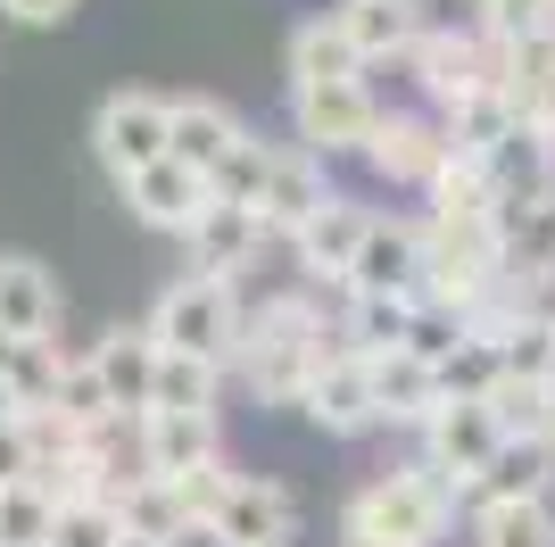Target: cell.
<instances>
[{"label": "cell", "instance_id": "ac0fdd59", "mask_svg": "<svg viewBox=\"0 0 555 547\" xmlns=\"http://www.w3.org/2000/svg\"><path fill=\"white\" fill-rule=\"evenodd\" d=\"M332 25L348 34L357 59H406L415 34H423V9H415V0H340Z\"/></svg>", "mask_w": 555, "mask_h": 547}, {"label": "cell", "instance_id": "ba28073f", "mask_svg": "<svg viewBox=\"0 0 555 547\" xmlns=\"http://www.w3.org/2000/svg\"><path fill=\"white\" fill-rule=\"evenodd\" d=\"M241 141H249V125H241L224 100H208V91H191V100H166V158L191 166L199 182H208L216 166L241 150Z\"/></svg>", "mask_w": 555, "mask_h": 547}, {"label": "cell", "instance_id": "cb8c5ba5", "mask_svg": "<svg viewBox=\"0 0 555 547\" xmlns=\"http://www.w3.org/2000/svg\"><path fill=\"white\" fill-rule=\"evenodd\" d=\"M141 415H216V365L158 357V373H150V407H141Z\"/></svg>", "mask_w": 555, "mask_h": 547}, {"label": "cell", "instance_id": "6da1fadb", "mask_svg": "<svg viewBox=\"0 0 555 547\" xmlns=\"http://www.w3.org/2000/svg\"><path fill=\"white\" fill-rule=\"evenodd\" d=\"M332 357L324 341V316H315V298L307 291H282L257 307V323H241V365H249V390L266 407H299L307 373Z\"/></svg>", "mask_w": 555, "mask_h": 547}, {"label": "cell", "instance_id": "8992f818", "mask_svg": "<svg viewBox=\"0 0 555 547\" xmlns=\"http://www.w3.org/2000/svg\"><path fill=\"white\" fill-rule=\"evenodd\" d=\"M92 141H100V158L116 166V182L158 166L166 158V100L158 91H108L92 116Z\"/></svg>", "mask_w": 555, "mask_h": 547}, {"label": "cell", "instance_id": "ffe728a7", "mask_svg": "<svg viewBox=\"0 0 555 547\" xmlns=\"http://www.w3.org/2000/svg\"><path fill=\"white\" fill-rule=\"evenodd\" d=\"M216 456V415H141V473H191Z\"/></svg>", "mask_w": 555, "mask_h": 547}, {"label": "cell", "instance_id": "4fadbf2b", "mask_svg": "<svg viewBox=\"0 0 555 547\" xmlns=\"http://www.w3.org/2000/svg\"><path fill=\"white\" fill-rule=\"evenodd\" d=\"M50 323H59V282H50L42 257L9 250L0 257V341H50Z\"/></svg>", "mask_w": 555, "mask_h": 547}, {"label": "cell", "instance_id": "5b68a950", "mask_svg": "<svg viewBox=\"0 0 555 547\" xmlns=\"http://www.w3.org/2000/svg\"><path fill=\"white\" fill-rule=\"evenodd\" d=\"M216 547H291V531H299V506H291V489L282 481H241L232 473V489L216 498L208 523Z\"/></svg>", "mask_w": 555, "mask_h": 547}, {"label": "cell", "instance_id": "e0dca14e", "mask_svg": "<svg viewBox=\"0 0 555 547\" xmlns=\"http://www.w3.org/2000/svg\"><path fill=\"white\" fill-rule=\"evenodd\" d=\"M100 373V390H108V407L125 415V407H150V373H158V341H150V332H141V323H116L108 341L92 348V357H83Z\"/></svg>", "mask_w": 555, "mask_h": 547}, {"label": "cell", "instance_id": "3957f363", "mask_svg": "<svg viewBox=\"0 0 555 547\" xmlns=\"http://www.w3.org/2000/svg\"><path fill=\"white\" fill-rule=\"evenodd\" d=\"M141 332L158 341V357H199V365L241 357V307H232V282L183 274V282L150 307V323H141Z\"/></svg>", "mask_w": 555, "mask_h": 547}, {"label": "cell", "instance_id": "83f0119b", "mask_svg": "<svg viewBox=\"0 0 555 547\" xmlns=\"http://www.w3.org/2000/svg\"><path fill=\"white\" fill-rule=\"evenodd\" d=\"M431 191V225H456V216H498V200H489V182L473 158H440V175L423 182Z\"/></svg>", "mask_w": 555, "mask_h": 547}, {"label": "cell", "instance_id": "484cf974", "mask_svg": "<svg viewBox=\"0 0 555 547\" xmlns=\"http://www.w3.org/2000/svg\"><path fill=\"white\" fill-rule=\"evenodd\" d=\"M481 547H555V514L539 498H489L481 523H473Z\"/></svg>", "mask_w": 555, "mask_h": 547}, {"label": "cell", "instance_id": "8fae6325", "mask_svg": "<svg viewBox=\"0 0 555 547\" xmlns=\"http://www.w3.org/2000/svg\"><path fill=\"white\" fill-rule=\"evenodd\" d=\"M191 274H208V282H232V274L257 257V241H266V225H257V207H232V200H208L199 216H191Z\"/></svg>", "mask_w": 555, "mask_h": 547}, {"label": "cell", "instance_id": "5bb4252c", "mask_svg": "<svg viewBox=\"0 0 555 547\" xmlns=\"http://www.w3.org/2000/svg\"><path fill=\"white\" fill-rule=\"evenodd\" d=\"M299 407L324 423V432H373V390H365V357H348V348H332L315 373H307Z\"/></svg>", "mask_w": 555, "mask_h": 547}, {"label": "cell", "instance_id": "30bf717a", "mask_svg": "<svg viewBox=\"0 0 555 547\" xmlns=\"http://www.w3.org/2000/svg\"><path fill=\"white\" fill-rule=\"evenodd\" d=\"M423 282V225H382L373 216L365 241H357V266H348V291L357 298H382V291H415Z\"/></svg>", "mask_w": 555, "mask_h": 547}, {"label": "cell", "instance_id": "836d02e7", "mask_svg": "<svg viewBox=\"0 0 555 547\" xmlns=\"http://www.w3.org/2000/svg\"><path fill=\"white\" fill-rule=\"evenodd\" d=\"M166 489H175V506H183V523H208V514H216V498L232 489V473H224V456H208V465L175 473Z\"/></svg>", "mask_w": 555, "mask_h": 547}, {"label": "cell", "instance_id": "9c48e42d", "mask_svg": "<svg viewBox=\"0 0 555 547\" xmlns=\"http://www.w3.org/2000/svg\"><path fill=\"white\" fill-rule=\"evenodd\" d=\"M324 200H332L324 158H315V150H274V158H266V182H257V225L266 232H299Z\"/></svg>", "mask_w": 555, "mask_h": 547}, {"label": "cell", "instance_id": "277c9868", "mask_svg": "<svg viewBox=\"0 0 555 547\" xmlns=\"http://www.w3.org/2000/svg\"><path fill=\"white\" fill-rule=\"evenodd\" d=\"M489 456H498V423H489L481 398H440V407L423 415V465H431L456 498L489 473Z\"/></svg>", "mask_w": 555, "mask_h": 547}, {"label": "cell", "instance_id": "d4e9b609", "mask_svg": "<svg viewBox=\"0 0 555 547\" xmlns=\"http://www.w3.org/2000/svg\"><path fill=\"white\" fill-rule=\"evenodd\" d=\"M498 373L506 382H555V316L539 307V316H514L506 332H498Z\"/></svg>", "mask_w": 555, "mask_h": 547}, {"label": "cell", "instance_id": "7402d4cb", "mask_svg": "<svg viewBox=\"0 0 555 547\" xmlns=\"http://www.w3.org/2000/svg\"><path fill=\"white\" fill-rule=\"evenodd\" d=\"M473 489H481V506L489 498H539V506H547L555 448H547V440H498V456H489V473L473 481Z\"/></svg>", "mask_w": 555, "mask_h": 547}, {"label": "cell", "instance_id": "f35d334b", "mask_svg": "<svg viewBox=\"0 0 555 547\" xmlns=\"http://www.w3.org/2000/svg\"><path fill=\"white\" fill-rule=\"evenodd\" d=\"M531 9H539V17H547V25H555V0H531Z\"/></svg>", "mask_w": 555, "mask_h": 547}, {"label": "cell", "instance_id": "7c38bea8", "mask_svg": "<svg viewBox=\"0 0 555 547\" xmlns=\"http://www.w3.org/2000/svg\"><path fill=\"white\" fill-rule=\"evenodd\" d=\"M365 158H373V175H382V182H431V175H440V158H448V141H440L431 116L398 109V116H373Z\"/></svg>", "mask_w": 555, "mask_h": 547}, {"label": "cell", "instance_id": "9a60e30c", "mask_svg": "<svg viewBox=\"0 0 555 547\" xmlns=\"http://www.w3.org/2000/svg\"><path fill=\"white\" fill-rule=\"evenodd\" d=\"M125 207L158 232H191V216L208 207V182L191 175V166L158 158V166H141V175H125Z\"/></svg>", "mask_w": 555, "mask_h": 547}, {"label": "cell", "instance_id": "60d3db41", "mask_svg": "<svg viewBox=\"0 0 555 547\" xmlns=\"http://www.w3.org/2000/svg\"><path fill=\"white\" fill-rule=\"evenodd\" d=\"M0 373H9V341H0Z\"/></svg>", "mask_w": 555, "mask_h": 547}, {"label": "cell", "instance_id": "4316f807", "mask_svg": "<svg viewBox=\"0 0 555 547\" xmlns=\"http://www.w3.org/2000/svg\"><path fill=\"white\" fill-rule=\"evenodd\" d=\"M59 373H67V357H59V341H17L9 348V398H17V415H34V407H50L59 398Z\"/></svg>", "mask_w": 555, "mask_h": 547}, {"label": "cell", "instance_id": "4dcf8cb0", "mask_svg": "<svg viewBox=\"0 0 555 547\" xmlns=\"http://www.w3.org/2000/svg\"><path fill=\"white\" fill-rule=\"evenodd\" d=\"M34 481H42V498H50V506H100V498L116 489L108 465H100V456H83V448H67L59 465H42Z\"/></svg>", "mask_w": 555, "mask_h": 547}, {"label": "cell", "instance_id": "f1b7e54d", "mask_svg": "<svg viewBox=\"0 0 555 547\" xmlns=\"http://www.w3.org/2000/svg\"><path fill=\"white\" fill-rule=\"evenodd\" d=\"M489 382H498V348L489 341H448V357H431V390L440 398H489Z\"/></svg>", "mask_w": 555, "mask_h": 547}, {"label": "cell", "instance_id": "52a82bcc", "mask_svg": "<svg viewBox=\"0 0 555 547\" xmlns=\"http://www.w3.org/2000/svg\"><path fill=\"white\" fill-rule=\"evenodd\" d=\"M291 116H299V141L315 150V158H332V150H365L373 133V91L365 84H291Z\"/></svg>", "mask_w": 555, "mask_h": 547}, {"label": "cell", "instance_id": "2e32d148", "mask_svg": "<svg viewBox=\"0 0 555 547\" xmlns=\"http://www.w3.org/2000/svg\"><path fill=\"white\" fill-rule=\"evenodd\" d=\"M365 225H373L365 207L332 191V200L315 207V216H307L299 232H291V241H299V266H307V274H324V282H348V266H357V241H365Z\"/></svg>", "mask_w": 555, "mask_h": 547}, {"label": "cell", "instance_id": "44dd1931", "mask_svg": "<svg viewBox=\"0 0 555 547\" xmlns=\"http://www.w3.org/2000/svg\"><path fill=\"white\" fill-rule=\"evenodd\" d=\"M415 316H423V298H415V291L357 298V307H348L340 348H348V357H390V348H406V341H415Z\"/></svg>", "mask_w": 555, "mask_h": 547}, {"label": "cell", "instance_id": "e575fe53", "mask_svg": "<svg viewBox=\"0 0 555 547\" xmlns=\"http://www.w3.org/2000/svg\"><path fill=\"white\" fill-rule=\"evenodd\" d=\"M9 481H34V448H25V432H17V415L0 423V489Z\"/></svg>", "mask_w": 555, "mask_h": 547}, {"label": "cell", "instance_id": "ab89813d", "mask_svg": "<svg viewBox=\"0 0 555 547\" xmlns=\"http://www.w3.org/2000/svg\"><path fill=\"white\" fill-rule=\"evenodd\" d=\"M539 59H547V75H555V42H547V50H539Z\"/></svg>", "mask_w": 555, "mask_h": 547}, {"label": "cell", "instance_id": "603a6c76", "mask_svg": "<svg viewBox=\"0 0 555 547\" xmlns=\"http://www.w3.org/2000/svg\"><path fill=\"white\" fill-rule=\"evenodd\" d=\"M291 84H365V59L348 50V34L332 17H307L291 34Z\"/></svg>", "mask_w": 555, "mask_h": 547}, {"label": "cell", "instance_id": "d6986e66", "mask_svg": "<svg viewBox=\"0 0 555 547\" xmlns=\"http://www.w3.org/2000/svg\"><path fill=\"white\" fill-rule=\"evenodd\" d=\"M365 390H373V423H423L440 407L431 390V365L415 348H390V357H365Z\"/></svg>", "mask_w": 555, "mask_h": 547}, {"label": "cell", "instance_id": "d590c367", "mask_svg": "<svg viewBox=\"0 0 555 547\" xmlns=\"http://www.w3.org/2000/svg\"><path fill=\"white\" fill-rule=\"evenodd\" d=\"M0 9H9L17 25H67L75 17V0H0Z\"/></svg>", "mask_w": 555, "mask_h": 547}, {"label": "cell", "instance_id": "f546056e", "mask_svg": "<svg viewBox=\"0 0 555 547\" xmlns=\"http://www.w3.org/2000/svg\"><path fill=\"white\" fill-rule=\"evenodd\" d=\"M59 506L42 498V481H9L0 489V547H50Z\"/></svg>", "mask_w": 555, "mask_h": 547}, {"label": "cell", "instance_id": "b9f144b4", "mask_svg": "<svg viewBox=\"0 0 555 547\" xmlns=\"http://www.w3.org/2000/svg\"><path fill=\"white\" fill-rule=\"evenodd\" d=\"M464 9H473V17H481V0H464Z\"/></svg>", "mask_w": 555, "mask_h": 547}, {"label": "cell", "instance_id": "1f68e13d", "mask_svg": "<svg viewBox=\"0 0 555 547\" xmlns=\"http://www.w3.org/2000/svg\"><path fill=\"white\" fill-rule=\"evenodd\" d=\"M125 523H116V506H59V523H50V547H116Z\"/></svg>", "mask_w": 555, "mask_h": 547}, {"label": "cell", "instance_id": "d6a6232c", "mask_svg": "<svg viewBox=\"0 0 555 547\" xmlns=\"http://www.w3.org/2000/svg\"><path fill=\"white\" fill-rule=\"evenodd\" d=\"M266 158L274 150H257V141H241L224 166L208 175V200H232V207H257V182H266Z\"/></svg>", "mask_w": 555, "mask_h": 547}, {"label": "cell", "instance_id": "8d00e7d4", "mask_svg": "<svg viewBox=\"0 0 555 547\" xmlns=\"http://www.w3.org/2000/svg\"><path fill=\"white\" fill-rule=\"evenodd\" d=\"M547 448H555V382H547Z\"/></svg>", "mask_w": 555, "mask_h": 547}, {"label": "cell", "instance_id": "74e56055", "mask_svg": "<svg viewBox=\"0 0 555 547\" xmlns=\"http://www.w3.org/2000/svg\"><path fill=\"white\" fill-rule=\"evenodd\" d=\"M9 415H17V398H9V382H0V423H9Z\"/></svg>", "mask_w": 555, "mask_h": 547}, {"label": "cell", "instance_id": "7a4b0ae2", "mask_svg": "<svg viewBox=\"0 0 555 547\" xmlns=\"http://www.w3.org/2000/svg\"><path fill=\"white\" fill-rule=\"evenodd\" d=\"M448 514H456V489L431 465H406V473L357 489L340 531H348V547H431L448 531Z\"/></svg>", "mask_w": 555, "mask_h": 547}]
</instances>
